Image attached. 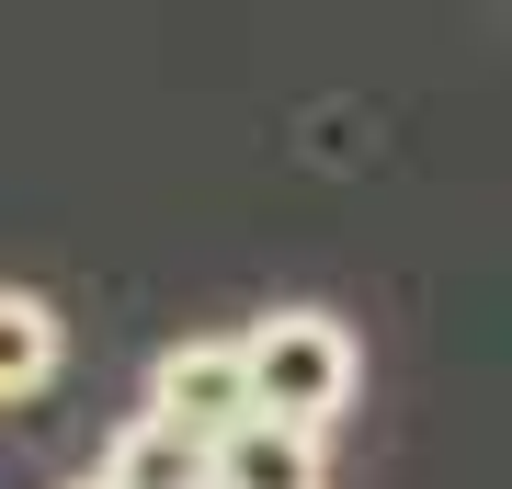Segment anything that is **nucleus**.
<instances>
[{
  "label": "nucleus",
  "mask_w": 512,
  "mask_h": 489,
  "mask_svg": "<svg viewBox=\"0 0 512 489\" xmlns=\"http://www.w3.org/2000/svg\"><path fill=\"white\" fill-rule=\"evenodd\" d=\"M239 353H251V410L285 433H330L365 387V353L330 308H274L262 330H239Z\"/></svg>",
  "instance_id": "f257e3e1"
},
{
  "label": "nucleus",
  "mask_w": 512,
  "mask_h": 489,
  "mask_svg": "<svg viewBox=\"0 0 512 489\" xmlns=\"http://www.w3.org/2000/svg\"><path fill=\"white\" fill-rule=\"evenodd\" d=\"M148 421H171L183 444L217 455L239 421H262L251 410V353L239 342H171L160 364H148Z\"/></svg>",
  "instance_id": "f03ea898"
},
{
  "label": "nucleus",
  "mask_w": 512,
  "mask_h": 489,
  "mask_svg": "<svg viewBox=\"0 0 512 489\" xmlns=\"http://www.w3.org/2000/svg\"><path fill=\"white\" fill-rule=\"evenodd\" d=\"M217 489H330L319 433H285V421H239L217 444Z\"/></svg>",
  "instance_id": "7ed1b4c3"
},
{
  "label": "nucleus",
  "mask_w": 512,
  "mask_h": 489,
  "mask_svg": "<svg viewBox=\"0 0 512 489\" xmlns=\"http://www.w3.org/2000/svg\"><path fill=\"white\" fill-rule=\"evenodd\" d=\"M57 353H69L57 308H46L35 285H0V410L35 399V387H57Z\"/></svg>",
  "instance_id": "20e7f679"
},
{
  "label": "nucleus",
  "mask_w": 512,
  "mask_h": 489,
  "mask_svg": "<svg viewBox=\"0 0 512 489\" xmlns=\"http://www.w3.org/2000/svg\"><path fill=\"white\" fill-rule=\"evenodd\" d=\"M103 478H114V489H217V455H205V444H183L171 421H148V410H137L126 433H114Z\"/></svg>",
  "instance_id": "39448f33"
},
{
  "label": "nucleus",
  "mask_w": 512,
  "mask_h": 489,
  "mask_svg": "<svg viewBox=\"0 0 512 489\" xmlns=\"http://www.w3.org/2000/svg\"><path fill=\"white\" fill-rule=\"evenodd\" d=\"M69 489H114V478H69Z\"/></svg>",
  "instance_id": "423d86ee"
}]
</instances>
